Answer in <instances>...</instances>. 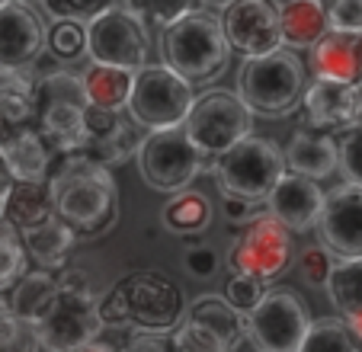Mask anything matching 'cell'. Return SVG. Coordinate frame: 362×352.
I'll return each mask as SVG.
<instances>
[{
    "mask_svg": "<svg viewBox=\"0 0 362 352\" xmlns=\"http://www.w3.org/2000/svg\"><path fill=\"white\" fill-rule=\"evenodd\" d=\"M205 167H209L205 157L189 144L183 129L148 131V135L141 138L138 170H141V180L154 192L177 196V192L189 189L192 180H196Z\"/></svg>",
    "mask_w": 362,
    "mask_h": 352,
    "instance_id": "obj_11",
    "label": "cell"
},
{
    "mask_svg": "<svg viewBox=\"0 0 362 352\" xmlns=\"http://www.w3.org/2000/svg\"><path fill=\"white\" fill-rule=\"evenodd\" d=\"M337 170H340L343 183L359 186L362 189V125H349V129L337 131Z\"/></svg>",
    "mask_w": 362,
    "mask_h": 352,
    "instance_id": "obj_33",
    "label": "cell"
},
{
    "mask_svg": "<svg viewBox=\"0 0 362 352\" xmlns=\"http://www.w3.org/2000/svg\"><path fill=\"white\" fill-rule=\"evenodd\" d=\"M0 352H39L33 324L16 317L7 301H0Z\"/></svg>",
    "mask_w": 362,
    "mask_h": 352,
    "instance_id": "obj_37",
    "label": "cell"
},
{
    "mask_svg": "<svg viewBox=\"0 0 362 352\" xmlns=\"http://www.w3.org/2000/svg\"><path fill=\"white\" fill-rule=\"evenodd\" d=\"M164 228L173 234H202L212 224V202L199 189H183L164 205Z\"/></svg>",
    "mask_w": 362,
    "mask_h": 352,
    "instance_id": "obj_29",
    "label": "cell"
},
{
    "mask_svg": "<svg viewBox=\"0 0 362 352\" xmlns=\"http://www.w3.org/2000/svg\"><path fill=\"white\" fill-rule=\"evenodd\" d=\"M225 218H228V221H234V224L253 221V218H257V205H253V202H244V199L225 196Z\"/></svg>",
    "mask_w": 362,
    "mask_h": 352,
    "instance_id": "obj_44",
    "label": "cell"
},
{
    "mask_svg": "<svg viewBox=\"0 0 362 352\" xmlns=\"http://www.w3.org/2000/svg\"><path fill=\"white\" fill-rule=\"evenodd\" d=\"M330 269H334V257H330L324 247H305L298 257V272L308 285L315 288H324L330 278Z\"/></svg>",
    "mask_w": 362,
    "mask_h": 352,
    "instance_id": "obj_41",
    "label": "cell"
},
{
    "mask_svg": "<svg viewBox=\"0 0 362 352\" xmlns=\"http://www.w3.org/2000/svg\"><path fill=\"white\" fill-rule=\"evenodd\" d=\"M215 180H218L221 196L244 199V202L260 205L269 199L282 176H286V157L269 138L250 135L238 141L231 151L212 163Z\"/></svg>",
    "mask_w": 362,
    "mask_h": 352,
    "instance_id": "obj_7",
    "label": "cell"
},
{
    "mask_svg": "<svg viewBox=\"0 0 362 352\" xmlns=\"http://www.w3.org/2000/svg\"><path fill=\"white\" fill-rule=\"evenodd\" d=\"M122 352H180L173 330H135Z\"/></svg>",
    "mask_w": 362,
    "mask_h": 352,
    "instance_id": "obj_42",
    "label": "cell"
},
{
    "mask_svg": "<svg viewBox=\"0 0 362 352\" xmlns=\"http://www.w3.org/2000/svg\"><path fill=\"white\" fill-rule=\"evenodd\" d=\"M58 291L52 305L45 307L39 320L33 324L39 349L45 352H77L81 346L100 339L103 320H100V298H96L90 276L83 269L58 272Z\"/></svg>",
    "mask_w": 362,
    "mask_h": 352,
    "instance_id": "obj_3",
    "label": "cell"
},
{
    "mask_svg": "<svg viewBox=\"0 0 362 352\" xmlns=\"http://www.w3.org/2000/svg\"><path fill=\"white\" fill-rule=\"evenodd\" d=\"M87 58L93 64H110V68H122L138 74L148 68L151 58V39L144 20L132 13L129 7H110L87 26Z\"/></svg>",
    "mask_w": 362,
    "mask_h": 352,
    "instance_id": "obj_10",
    "label": "cell"
},
{
    "mask_svg": "<svg viewBox=\"0 0 362 352\" xmlns=\"http://www.w3.org/2000/svg\"><path fill=\"white\" fill-rule=\"evenodd\" d=\"M202 4V10H209V13H215V10H228L234 4V0H199Z\"/></svg>",
    "mask_w": 362,
    "mask_h": 352,
    "instance_id": "obj_46",
    "label": "cell"
},
{
    "mask_svg": "<svg viewBox=\"0 0 362 352\" xmlns=\"http://www.w3.org/2000/svg\"><path fill=\"white\" fill-rule=\"evenodd\" d=\"M298 352H362V346L343 317H321L311 320Z\"/></svg>",
    "mask_w": 362,
    "mask_h": 352,
    "instance_id": "obj_32",
    "label": "cell"
},
{
    "mask_svg": "<svg viewBox=\"0 0 362 352\" xmlns=\"http://www.w3.org/2000/svg\"><path fill=\"white\" fill-rule=\"evenodd\" d=\"M324 33H327V20H324L317 0H286L279 7L282 48H288V52L311 48Z\"/></svg>",
    "mask_w": 362,
    "mask_h": 352,
    "instance_id": "obj_23",
    "label": "cell"
},
{
    "mask_svg": "<svg viewBox=\"0 0 362 352\" xmlns=\"http://www.w3.org/2000/svg\"><path fill=\"white\" fill-rule=\"evenodd\" d=\"M183 135L205 160L215 163L225 151H231L238 141L253 135V115L238 100V93L209 90V93L192 100L183 122Z\"/></svg>",
    "mask_w": 362,
    "mask_h": 352,
    "instance_id": "obj_8",
    "label": "cell"
},
{
    "mask_svg": "<svg viewBox=\"0 0 362 352\" xmlns=\"http://www.w3.org/2000/svg\"><path fill=\"white\" fill-rule=\"evenodd\" d=\"M55 218V205H52V192H48V183H13L7 199V211H4V221L10 228L20 230H33L39 224L52 221Z\"/></svg>",
    "mask_w": 362,
    "mask_h": 352,
    "instance_id": "obj_26",
    "label": "cell"
},
{
    "mask_svg": "<svg viewBox=\"0 0 362 352\" xmlns=\"http://www.w3.org/2000/svg\"><path fill=\"white\" fill-rule=\"evenodd\" d=\"M45 45L55 61H77L87 54V29L77 23H55L45 33Z\"/></svg>",
    "mask_w": 362,
    "mask_h": 352,
    "instance_id": "obj_36",
    "label": "cell"
},
{
    "mask_svg": "<svg viewBox=\"0 0 362 352\" xmlns=\"http://www.w3.org/2000/svg\"><path fill=\"white\" fill-rule=\"evenodd\" d=\"M55 291H58L55 272H45V269L29 272L26 269V276L13 285V301H10V311H13L20 320H26V324H35V320L45 314V307L52 305Z\"/></svg>",
    "mask_w": 362,
    "mask_h": 352,
    "instance_id": "obj_28",
    "label": "cell"
},
{
    "mask_svg": "<svg viewBox=\"0 0 362 352\" xmlns=\"http://www.w3.org/2000/svg\"><path fill=\"white\" fill-rule=\"evenodd\" d=\"M305 119L315 131H343L359 122V93L356 83L343 81H311L301 93Z\"/></svg>",
    "mask_w": 362,
    "mask_h": 352,
    "instance_id": "obj_17",
    "label": "cell"
},
{
    "mask_svg": "<svg viewBox=\"0 0 362 352\" xmlns=\"http://www.w3.org/2000/svg\"><path fill=\"white\" fill-rule=\"evenodd\" d=\"M267 291H269V285L263 282V278L231 276V278L225 282V295H221V298H225L228 307H234L240 317H247L253 307H257L263 298H267Z\"/></svg>",
    "mask_w": 362,
    "mask_h": 352,
    "instance_id": "obj_39",
    "label": "cell"
},
{
    "mask_svg": "<svg viewBox=\"0 0 362 352\" xmlns=\"http://www.w3.org/2000/svg\"><path fill=\"white\" fill-rule=\"evenodd\" d=\"M356 93H359V125H362V81L356 83Z\"/></svg>",
    "mask_w": 362,
    "mask_h": 352,
    "instance_id": "obj_49",
    "label": "cell"
},
{
    "mask_svg": "<svg viewBox=\"0 0 362 352\" xmlns=\"http://www.w3.org/2000/svg\"><path fill=\"white\" fill-rule=\"evenodd\" d=\"M141 129H135L132 125V119L122 125V129H116L112 135L106 138H93V141H87L81 148V154L87 157V160L100 163V167L112 170V167H122L125 160H132V157H138V148H141Z\"/></svg>",
    "mask_w": 362,
    "mask_h": 352,
    "instance_id": "obj_31",
    "label": "cell"
},
{
    "mask_svg": "<svg viewBox=\"0 0 362 352\" xmlns=\"http://www.w3.org/2000/svg\"><path fill=\"white\" fill-rule=\"evenodd\" d=\"M192 87L164 64H148L135 74L125 115L141 131H170L183 129L186 112L192 106Z\"/></svg>",
    "mask_w": 362,
    "mask_h": 352,
    "instance_id": "obj_9",
    "label": "cell"
},
{
    "mask_svg": "<svg viewBox=\"0 0 362 352\" xmlns=\"http://www.w3.org/2000/svg\"><path fill=\"white\" fill-rule=\"evenodd\" d=\"M77 352H116L110 343H103V339H93V343H87V346H81Z\"/></svg>",
    "mask_w": 362,
    "mask_h": 352,
    "instance_id": "obj_47",
    "label": "cell"
},
{
    "mask_svg": "<svg viewBox=\"0 0 362 352\" xmlns=\"http://www.w3.org/2000/svg\"><path fill=\"white\" fill-rule=\"evenodd\" d=\"M346 327H349V333H353V336L359 339V346H362V317H353V320H346Z\"/></svg>",
    "mask_w": 362,
    "mask_h": 352,
    "instance_id": "obj_48",
    "label": "cell"
},
{
    "mask_svg": "<svg viewBox=\"0 0 362 352\" xmlns=\"http://www.w3.org/2000/svg\"><path fill=\"white\" fill-rule=\"evenodd\" d=\"M7 4H10V0H0V7H7Z\"/></svg>",
    "mask_w": 362,
    "mask_h": 352,
    "instance_id": "obj_51",
    "label": "cell"
},
{
    "mask_svg": "<svg viewBox=\"0 0 362 352\" xmlns=\"http://www.w3.org/2000/svg\"><path fill=\"white\" fill-rule=\"evenodd\" d=\"M0 163L13 183H42L52 163V151L35 129H20L0 141Z\"/></svg>",
    "mask_w": 362,
    "mask_h": 352,
    "instance_id": "obj_21",
    "label": "cell"
},
{
    "mask_svg": "<svg viewBox=\"0 0 362 352\" xmlns=\"http://www.w3.org/2000/svg\"><path fill=\"white\" fill-rule=\"evenodd\" d=\"M45 183L55 215L74 230L77 240H93L116 224L119 189L112 170L87 160L83 154H68Z\"/></svg>",
    "mask_w": 362,
    "mask_h": 352,
    "instance_id": "obj_1",
    "label": "cell"
},
{
    "mask_svg": "<svg viewBox=\"0 0 362 352\" xmlns=\"http://www.w3.org/2000/svg\"><path fill=\"white\" fill-rule=\"evenodd\" d=\"M186 269L196 278H212L215 272H218V253L205 244L189 247V250H186Z\"/></svg>",
    "mask_w": 362,
    "mask_h": 352,
    "instance_id": "obj_43",
    "label": "cell"
},
{
    "mask_svg": "<svg viewBox=\"0 0 362 352\" xmlns=\"http://www.w3.org/2000/svg\"><path fill=\"white\" fill-rule=\"evenodd\" d=\"M116 4L119 0H42L45 13L55 23H77V26H87L90 20H96Z\"/></svg>",
    "mask_w": 362,
    "mask_h": 352,
    "instance_id": "obj_35",
    "label": "cell"
},
{
    "mask_svg": "<svg viewBox=\"0 0 362 352\" xmlns=\"http://www.w3.org/2000/svg\"><path fill=\"white\" fill-rule=\"evenodd\" d=\"M81 83L87 93V106L93 109H125L132 96V83L135 74L122 68H110V64H93L81 71Z\"/></svg>",
    "mask_w": 362,
    "mask_h": 352,
    "instance_id": "obj_24",
    "label": "cell"
},
{
    "mask_svg": "<svg viewBox=\"0 0 362 352\" xmlns=\"http://www.w3.org/2000/svg\"><path fill=\"white\" fill-rule=\"evenodd\" d=\"M83 112H87V93L81 74L52 68L33 77V119L39 125L35 131L52 154H81Z\"/></svg>",
    "mask_w": 362,
    "mask_h": 352,
    "instance_id": "obj_5",
    "label": "cell"
},
{
    "mask_svg": "<svg viewBox=\"0 0 362 352\" xmlns=\"http://www.w3.org/2000/svg\"><path fill=\"white\" fill-rule=\"evenodd\" d=\"M103 327H132L138 330H173L183 320L180 288L154 269H138L122 276L100 298Z\"/></svg>",
    "mask_w": 362,
    "mask_h": 352,
    "instance_id": "obj_2",
    "label": "cell"
},
{
    "mask_svg": "<svg viewBox=\"0 0 362 352\" xmlns=\"http://www.w3.org/2000/svg\"><path fill=\"white\" fill-rule=\"evenodd\" d=\"M33 122V77L0 68V141Z\"/></svg>",
    "mask_w": 362,
    "mask_h": 352,
    "instance_id": "obj_25",
    "label": "cell"
},
{
    "mask_svg": "<svg viewBox=\"0 0 362 352\" xmlns=\"http://www.w3.org/2000/svg\"><path fill=\"white\" fill-rule=\"evenodd\" d=\"M267 205H269V218H276L288 234L292 230L301 234V230L317 228V218H321L324 209V192L321 186L305 180V176L286 173L276 183V189L269 192Z\"/></svg>",
    "mask_w": 362,
    "mask_h": 352,
    "instance_id": "obj_18",
    "label": "cell"
},
{
    "mask_svg": "<svg viewBox=\"0 0 362 352\" xmlns=\"http://www.w3.org/2000/svg\"><path fill=\"white\" fill-rule=\"evenodd\" d=\"M324 288H327L330 305L337 307V314H340L343 320L362 317V259L334 263Z\"/></svg>",
    "mask_w": 362,
    "mask_h": 352,
    "instance_id": "obj_30",
    "label": "cell"
},
{
    "mask_svg": "<svg viewBox=\"0 0 362 352\" xmlns=\"http://www.w3.org/2000/svg\"><path fill=\"white\" fill-rule=\"evenodd\" d=\"M10 189H13V180H10L7 170H4V163H0V221H4V211H7Z\"/></svg>",
    "mask_w": 362,
    "mask_h": 352,
    "instance_id": "obj_45",
    "label": "cell"
},
{
    "mask_svg": "<svg viewBox=\"0 0 362 352\" xmlns=\"http://www.w3.org/2000/svg\"><path fill=\"white\" fill-rule=\"evenodd\" d=\"M183 317H189V320H196V324L209 327V330H212L231 352L240 346V339H247L244 317H240L234 307H228V301L218 298V295H202V298H196Z\"/></svg>",
    "mask_w": 362,
    "mask_h": 352,
    "instance_id": "obj_27",
    "label": "cell"
},
{
    "mask_svg": "<svg viewBox=\"0 0 362 352\" xmlns=\"http://www.w3.org/2000/svg\"><path fill=\"white\" fill-rule=\"evenodd\" d=\"M286 167L295 176H305L311 183H321L337 173V144L330 135L315 129H295L286 144Z\"/></svg>",
    "mask_w": 362,
    "mask_h": 352,
    "instance_id": "obj_20",
    "label": "cell"
},
{
    "mask_svg": "<svg viewBox=\"0 0 362 352\" xmlns=\"http://www.w3.org/2000/svg\"><path fill=\"white\" fill-rule=\"evenodd\" d=\"M311 74L315 81H362V33H324L315 45L308 48Z\"/></svg>",
    "mask_w": 362,
    "mask_h": 352,
    "instance_id": "obj_19",
    "label": "cell"
},
{
    "mask_svg": "<svg viewBox=\"0 0 362 352\" xmlns=\"http://www.w3.org/2000/svg\"><path fill=\"white\" fill-rule=\"evenodd\" d=\"M23 276H26V250L20 244V234L7 221H0V291L13 288Z\"/></svg>",
    "mask_w": 362,
    "mask_h": 352,
    "instance_id": "obj_34",
    "label": "cell"
},
{
    "mask_svg": "<svg viewBox=\"0 0 362 352\" xmlns=\"http://www.w3.org/2000/svg\"><path fill=\"white\" fill-rule=\"evenodd\" d=\"M330 33H362V0H317Z\"/></svg>",
    "mask_w": 362,
    "mask_h": 352,
    "instance_id": "obj_40",
    "label": "cell"
},
{
    "mask_svg": "<svg viewBox=\"0 0 362 352\" xmlns=\"http://www.w3.org/2000/svg\"><path fill=\"white\" fill-rule=\"evenodd\" d=\"M45 48V26L39 13L26 4L10 0L0 7V68L4 71H26L39 61Z\"/></svg>",
    "mask_w": 362,
    "mask_h": 352,
    "instance_id": "obj_16",
    "label": "cell"
},
{
    "mask_svg": "<svg viewBox=\"0 0 362 352\" xmlns=\"http://www.w3.org/2000/svg\"><path fill=\"white\" fill-rule=\"evenodd\" d=\"M305 93V64L288 48H276L260 58H244L238 71V100L250 115L282 119L301 102Z\"/></svg>",
    "mask_w": 362,
    "mask_h": 352,
    "instance_id": "obj_6",
    "label": "cell"
},
{
    "mask_svg": "<svg viewBox=\"0 0 362 352\" xmlns=\"http://www.w3.org/2000/svg\"><path fill=\"white\" fill-rule=\"evenodd\" d=\"M308 327V305L288 288H269L267 298L244 317V333L253 352H298Z\"/></svg>",
    "mask_w": 362,
    "mask_h": 352,
    "instance_id": "obj_12",
    "label": "cell"
},
{
    "mask_svg": "<svg viewBox=\"0 0 362 352\" xmlns=\"http://www.w3.org/2000/svg\"><path fill=\"white\" fill-rule=\"evenodd\" d=\"M321 247L334 259H362V189L359 186H334L324 196L317 218Z\"/></svg>",
    "mask_w": 362,
    "mask_h": 352,
    "instance_id": "obj_15",
    "label": "cell"
},
{
    "mask_svg": "<svg viewBox=\"0 0 362 352\" xmlns=\"http://www.w3.org/2000/svg\"><path fill=\"white\" fill-rule=\"evenodd\" d=\"M199 0H129L125 7L132 10V13H138L141 20L154 23V26H173L177 20H183L186 13H192Z\"/></svg>",
    "mask_w": 362,
    "mask_h": 352,
    "instance_id": "obj_38",
    "label": "cell"
},
{
    "mask_svg": "<svg viewBox=\"0 0 362 352\" xmlns=\"http://www.w3.org/2000/svg\"><path fill=\"white\" fill-rule=\"evenodd\" d=\"M164 68H170L186 83H212L225 74L231 48L221 35V20L209 10H192L160 35Z\"/></svg>",
    "mask_w": 362,
    "mask_h": 352,
    "instance_id": "obj_4",
    "label": "cell"
},
{
    "mask_svg": "<svg viewBox=\"0 0 362 352\" xmlns=\"http://www.w3.org/2000/svg\"><path fill=\"white\" fill-rule=\"evenodd\" d=\"M16 4H26V7H29V4H33V0H16Z\"/></svg>",
    "mask_w": 362,
    "mask_h": 352,
    "instance_id": "obj_50",
    "label": "cell"
},
{
    "mask_svg": "<svg viewBox=\"0 0 362 352\" xmlns=\"http://www.w3.org/2000/svg\"><path fill=\"white\" fill-rule=\"evenodd\" d=\"M218 20L228 48L244 58H260L282 48L276 0H234L228 10H221Z\"/></svg>",
    "mask_w": 362,
    "mask_h": 352,
    "instance_id": "obj_14",
    "label": "cell"
},
{
    "mask_svg": "<svg viewBox=\"0 0 362 352\" xmlns=\"http://www.w3.org/2000/svg\"><path fill=\"white\" fill-rule=\"evenodd\" d=\"M20 244L26 250V259H35L45 272H52V269L62 272L71 250H74L77 237H74V230L55 215L52 221L39 224L33 230H20Z\"/></svg>",
    "mask_w": 362,
    "mask_h": 352,
    "instance_id": "obj_22",
    "label": "cell"
},
{
    "mask_svg": "<svg viewBox=\"0 0 362 352\" xmlns=\"http://www.w3.org/2000/svg\"><path fill=\"white\" fill-rule=\"evenodd\" d=\"M292 263V237L276 218L257 215L247 230L228 250V266L231 276H253V278H269L282 276Z\"/></svg>",
    "mask_w": 362,
    "mask_h": 352,
    "instance_id": "obj_13",
    "label": "cell"
}]
</instances>
